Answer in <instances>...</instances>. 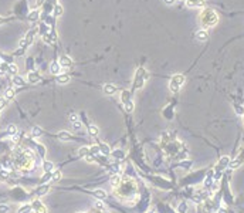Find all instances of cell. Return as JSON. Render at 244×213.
Listing matches in <instances>:
<instances>
[{"instance_id": "cell-1", "label": "cell", "mask_w": 244, "mask_h": 213, "mask_svg": "<svg viewBox=\"0 0 244 213\" xmlns=\"http://www.w3.org/2000/svg\"><path fill=\"white\" fill-rule=\"evenodd\" d=\"M217 22H219V14L213 9H204L200 13V24L203 30H206L207 27L216 26Z\"/></svg>"}, {"instance_id": "cell-2", "label": "cell", "mask_w": 244, "mask_h": 213, "mask_svg": "<svg viewBox=\"0 0 244 213\" xmlns=\"http://www.w3.org/2000/svg\"><path fill=\"white\" fill-rule=\"evenodd\" d=\"M148 78H149V74H148V71L143 68V67H139L135 72V78H134V85H132V91H135V90H141L143 87V84L148 81Z\"/></svg>"}, {"instance_id": "cell-3", "label": "cell", "mask_w": 244, "mask_h": 213, "mask_svg": "<svg viewBox=\"0 0 244 213\" xmlns=\"http://www.w3.org/2000/svg\"><path fill=\"white\" fill-rule=\"evenodd\" d=\"M184 84V75L183 74H175L172 78H170V82H169V90L172 91L173 94L179 93L182 85Z\"/></svg>"}, {"instance_id": "cell-4", "label": "cell", "mask_w": 244, "mask_h": 213, "mask_svg": "<svg viewBox=\"0 0 244 213\" xmlns=\"http://www.w3.org/2000/svg\"><path fill=\"white\" fill-rule=\"evenodd\" d=\"M37 30H38V28H31V30H28L27 34H26V37L20 41V51H19L17 54H22L23 51H24V49H26V47H28V46L31 44L33 38H34V36H36V33H37Z\"/></svg>"}, {"instance_id": "cell-5", "label": "cell", "mask_w": 244, "mask_h": 213, "mask_svg": "<svg viewBox=\"0 0 244 213\" xmlns=\"http://www.w3.org/2000/svg\"><path fill=\"white\" fill-rule=\"evenodd\" d=\"M31 209L36 213H47V208H46V206H44L40 200H34V202H33V205H31Z\"/></svg>"}, {"instance_id": "cell-6", "label": "cell", "mask_w": 244, "mask_h": 213, "mask_svg": "<svg viewBox=\"0 0 244 213\" xmlns=\"http://www.w3.org/2000/svg\"><path fill=\"white\" fill-rule=\"evenodd\" d=\"M27 80H28L30 84H36V82H38L40 80H41V75L38 74L37 71H31V72H28Z\"/></svg>"}, {"instance_id": "cell-7", "label": "cell", "mask_w": 244, "mask_h": 213, "mask_svg": "<svg viewBox=\"0 0 244 213\" xmlns=\"http://www.w3.org/2000/svg\"><path fill=\"white\" fill-rule=\"evenodd\" d=\"M58 63H60V66L61 67H65V68H67V67H71V66H72V60H71V57H68V55H61V57H60V61H58Z\"/></svg>"}, {"instance_id": "cell-8", "label": "cell", "mask_w": 244, "mask_h": 213, "mask_svg": "<svg viewBox=\"0 0 244 213\" xmlns=\"http://www.w3.org/2000/svg\"><path fill=\"white\" fill-rule=\"evenodd\" d=\"M184 1H186V4L189 7H203L206 4L204 0H184Z\"/></svg>"}, {"instance_id": "cell-9", "label": "cell", "mask_w": 244, "mask_h": 213, "mask_svg": "<svg viewBox=\"0 0 244 213\" xmlns=\"http://www.w3.org/2000/svg\"><path fill=\"white\" fill-rule=\"evenodd\" d=\"M60 71H61L60 63H58V61H53V63H51V66H50V72H51V74H54V75H58V74H60Z\"/></svg>"}, {"instance_id": "cell-10", "label": "cell", "mask_w": 244, "mask_h": 213, "mask_svg": "<svg viewBox=\"0 0 244 213\" xmlns=\"http://www.w3.org/2000/svg\"><path fill=\"white\" fill-rule=\"evenodd\" d=\"M116 91H118V88L115 87L114 84H105L104 85V93L107 94V95H114Z\"/></svg>"}, {"instance_id": "cell-11", "label": "cell", "mask_w": 244, "mask_h": 213, "mask_svg": "<svg viewBox=\"0 0 244 213\" xmlns=\"http://www.w3.org/2000/svg\"><path fill=\"white\" fill-rule=\"evenodd\" d=\"M196 38H197L199 41H206L207 38H209V34H207L206 30H199V31L196 33Z\"/></svg>"}, {"instance_id": "cell-12", "label": "cell", "mask_w": 244, "mask_h": 213, "mask_svg": "<svg viewBox=\"0 0 244 213\" xmlns=\"http://www.w3.org/2000/svg\"><path fill=\"white\" fill-rule=\"evenodd\" d=\"M92 195L95 197H98V200H104V199L107 197V192L102 191V189H97V191L92 192Z\"/></svg>"}, {"instance_id": "cell-13", "label": "cell", "mask_w": 244, "mask_h": 213, "mask_svg": "<svg viewBox=\"0 0 244 213\" xmlns=\"http://www.w3.org/2000/svg\"><path fill=\"white\" fill-rule=\"evenodd\" d=\"M13 84H16L17 87H23V85L26 84V81H24L23 77H20L19 74H16V75H13Z\"/></svg>"}, {"instance_id": "cell-14", "label": "cell", "mask_w": 244, "mask_h": 213, "mask_svg": "<svg viewBox=\"0 0 244 213\" xmlns=\"http://www.w3.org/2000/svg\"><path fill=\"white\" fill-rule=\"evenodd\" d=\"M14 95H16V91L13 90V88H7L4 91V98L7 99V101H10V99L14 98Z\"/></svg>"}, {"instance_id": "cell-15", "label": "cell", "mask_w": 244, "mask_h": 213, "mask_svg": "<svg viewBox=\"0 0 244 213\" xmlns=\"http://www.w3.org/2000/svg\"><path fill=\"white\" fill-rule=\"evenodd\" d=\"M38 17H40V11H38V10H33V11H30V13H28L27 19L30 20V22H37Z\"/></svg>"}, {"instance_id": "cell-16", "label": "cell", "mask_w": 244, "mask_h": 213, "mask_svg": "<svg viewBox=\"0 0 244 213\" xmlns=\"http://www.w3.org/2000/svg\"><path fill=\"white\" fill-rule=\"evenodd\" d=\"M57 81L60 82V84H67V82L70 81V75L68 74H58L57 75Z\"/></svg>"}, {"instance_id": "cell-17", "label": "cell", "mask_w": 244, "mask_h": 213, "mask_svg": "<svg viewBox=\"0 0 244 213\" xmlns=\"http://www.w3.org/2000/svg\"><path fill=\"white\" fill-rule=\"evenodd\" d=\"M63 11H64V9H63L60 4H57V3H55L54 9H53V16H54V17L61 16V14H63Z\"/></svg>"}, {"instance_id": "cell-18", "label": "cell", "mask_w": 244, "mask_h": 213, "mask_svg": "<svg viewBox=\"0 0 244 213\" xmlns=\"http://www.w3.org/2000/svg\"><path fill=\"white\" fill-rule=\"evenodd\" d=\"M43 169L46 170V172H53V170H54V165H53V162H50V161H44Z\"/></svg>"}, {"instance_id": "cell-19", "label": "cell", "mask_w": 244, "mask_h": 213, "mask_svg": "<svg viewBox=\"0 0 244 213\" xmlns=\"http://www.w3.org/2000/svg\"><path fill=\"white\" fill-rule=\"evenodd\" d=\"M49 189H50V186L49 185H43V186H40L37 191H36V195L37 196H41V195H46L47 192H49Z\"/></svg>"}, {"instance_id": "cell-20", "label": "cell", "mask_w": 244, "mask_h": 213, "mask_svg": "<svg viewBox=\"0 0 244 213\" xmlns=\"http://www.w3.org/2000/svg\"><path fill=\"white\" fill-rule=\"evenodd\" d=\"M31 135H33V138H38V137H41V135H43V129H41L40 126H33V129H31Z\"/></svg>"}, {"instance_id": "cell-21", "label": "cell", "mask_w": 244, "mask_h": 213, "mask_svg": "<svg viewBox=\"0 0 244 213\" xmlns=\"http://www.w3.org/2000/svg\"><path fill=\"white\" fill-rule=\"evenodd\" d=\"M132 94V91H122L121 93V99H122V102H128V101H131V95Z\"/></svg>"}, {"instance_id": "cell-22", "label": "cell", "mask_w": 244, "mask_h": 213, "mask_svg": "<svg viewBox=\"0 0 244 213\" xmlns=\"http://www.w3.org/2000/svg\"><path fill=\"white\" fill-rule=\"evenodd\" d=\"M7 72H10V74H13V75H16L17 72H19V67H17L16 64L10 63V64L7 66Z\"/></svg>"}, {"instance_id": "cell-23", "label": "cell", "mask_w": 244, "mask_h": 213, "mask_svg": "<svg viewBox=\"0 0 244 213\" xmlns=\"http://www.w3.org/2000/svg\"><path fill=\"white\" fill-rule=\"evenodd\" d=\"M88 153H90V149L87 146H82L78 149V158H85Z\"/></svg>"}, {"instance_id": "cell-24", "label": "cell", "mask_w": 244, "mask_h": 213, "mask_svg": "<svg viewBox=\"0 0 244 213\" xmlns=\"http://www.w3.org/2000/svg\"><path fill=\"white\" fill-rule=\"evenodd\" d=\"M121 182H122V178L119 175H114L111 178V185L112 186H119Z\"/></svg>"}, {"instance_id": "cell-25", "label": "cell", "mask_w": 244, "mask_h": 213, "mask_svg": "<svg viewBox=\"0 0 244 213\" xmlns=\"http://www.w3.org/2000/svg\"><path fill=\"white\" fill-rule=\"evenodd\" d=\"M98 126H95V125H90L88 126V134L91 135V137H97L98 135Z\"/></svg>"}, {"instance_id": "cell-26", "label": "cell", "mask_w": 244, "mask_h": 213, "mask_svg": "<svg viewBox=\"0 0 244 213\" xmlns=\"http://www.w3.org/2000/svg\"><path fill=\"white\" fill-rule=\"evenodd\" d=\"M57 137L60 138V139H63V141H67V139H71L70 132H65V131H61V132H58V135H57Z\"/></svg>"}, {"instance_id": "cell-27", "label": "cell", "mask_w": 244, "mask_h": 213, "mask_svg": "<svg viewBox=\"0 0 244 213\" xmlns=\"http://www.w3.org/2000/svg\"><path fill=\"white\" fill-rule=\"evenodd\" d=\"M99 152H102L104 155H109L111 151H109V146L107 143H101V145H99Z\"/></svg>"}, {"instance_id": "cell-28", "label": "cell", "mask_w": 244, "mask_h": 213, "mask_svg": "<svg viewBox=\"0 0 244 213\" xmlns=\"http://www.w3.org/2000/svg\"><path fill=\"white\" fill-rule=\"evenodd\" d=\"M124 107H125V109H126L128 112H132V111H134L135 104H134V101L131 99V101H128V102H124Z\"/></svg>"}, {"instance_id": "cell-29", "label": "cell", "mask_w": 244, "mask_h": 213, "mask_svg": "<svg viewBox=\"0 0 244 213\" xmlns=\"http://www.w3.org/2000/svg\"><path fill=\"white\" fill-rule=\"evenodd\" d=\"M51 179L54 180V182H58L61 179V172L60 170H53L51 172Z\"/></svg>"}, {"instance_id": "cell-30", "label": "cell", "mask_w": 244, "mask_h": 213, "mask_svg": "<svg viewBox=\"0 0 244 213\" xmlns=\"http://www.w3.org/2000/svg\"><path fill=\"white\" fill-rule=\"evenodd\" d=\"M6 132H7V135H11V137H13V135H16V134H17L16 125H9V126H7V131H6Z\"/></svg>"}, {"instance_id": "cell-31", "label": "cell", "mask_w": 244, "mask_h": 213, "mask_svg": "<svg viewBox=\"0 0 244 213\" xmlns=\"http://www.w3.org/2000/svg\"><path fill=\"white\" fill-rule=\"evenodd\" d=\"M30 212H31V205H24V206L19 209L17 213H30Z\"/></svg>"}, {"instance_id": "cell-32", "label": "cell", "mask_w": 244, "mask_h": 213, "mask_svg": "<svg viewBox=\"0 0 244 213\" xmlns=\"http://www.w3.org/2000/svg\"><path fill=\"white\" fill-rule=\"evenodd\" d=\"M219 164H220V166H222V168H224V166H227V165L230 164V158H228V156H223V158L220 159V162H219Z\"/></svg>"}, {"instance_id": "cell-33", "label": "cell", "mask_w": 244, "mask_h": 213, "mask_svg": "<svg viewBox=\"0 0 244 213\" xmlns=\"http://www.w3.org/2000/svg\"><path fill=\"white\" fill-rule=\"evenodd\" d=\"M186 210H187V205H186L184 202H182L179 206H178V212L179 213H186Z\"/></svg>"}, {"instance_id": "cell-34", "label": "cell", "mask_w": 244, "mask_h": 213, "mask_svg": "<svg viewBox=\"0 0 244 213\" xmlns=\"http://www.w3.org/2000/svg\"><path fill=\"white\" fill-rule=\"evenodd\" d=\"M90 149V153L91 155H97L98 152H99V145H92L91 148H88Z\"/></svg>"}, {"instance_id": "cell-35", "label": "cell", "mask_w": 244, "mask_h": 213, "mask_svg": "<svg viewBox=\"0 0 244 213\" xmlns=\"http://www.w3.org/2000/svg\"><path fill=\"white\" fill-rule=\"evenodd\" d=\"M95 208H97L98 210L104 212V210H105V205H104V203L101 202V200H97V202H95Z\"/></svg>"}, {"instance_id": "cell-36", "label": "cell", "mask_w": 244, "mask_h": 213, "mask_svg": "<svg viewBox=\"0 0 244 213\" xmlns=\"http://www.w3.org/2000/svg\"><path fill=\"white\" fill-rule=\"evenodd\" d=\"M72 128L75 129V131H80L82 128V124L80 122V121H75V122H72Z\"/></svg>"}, {"instance_id": "cell-37", "label": "cell", "mask_w": 244, "mask_h": 213, "mask_svg": "<svg viewBox=\"0 0 244 213\" xmlns=\"http://www.w3.org/2000/svg\"><path fill=\"white\" fill-rule=\"evenodd\" d=\"M6 105H7V99H6L4 97H0V111L4 108Z\"/></svg>"}, {"instance_id": "cell-38", "label": "cell", "mask_w": 244, "mask_h": 213, "mask_svg": "<svg viewBox=\"0 0 244 213\" xmlns=\"http://www.w3.org/2000/svg\"><path fill=\"white\" fill-rule=\"evenodd\" d=\"M10 210V208L7 205H0V213H7Z\"/></svg>"}, {"instance_id": "cell-39", "label": "cell", "mask_w": 244, "mask_h": 213, "mask_svg": "<svg viewBox=\"0 0 244 213\" xmlns=\"http://www.w3.org/2000/svg\"><path fill=\"white\" fill-rule=\"evenodd\" d=\"M239 166H240V162H239V161H237V159H236V161H233V162L230 164V168H233V169H236V168H239Z\"/></svg>"}, {"instance_id": "cell-40", "label": "cell", "mask_w": 244, "mask_h": 213, "mask_svg": "<svg viewBox=\"0 0 244 213\" xmlns=\"http://www.w3.org/2000/svg\"><path fill=\"white\" fill-rule=\"evenodd\" d=\"M70 121H71V122H75V121H78V117H77V114H71V115H70Z\"/></svg>"}, {"instance_id": "cell-41", "label": "cell", "mask_w": 244, "mask_h": 213, "mask_svg": "<svg viewBox=\"0 0 244 213\" xmlns=\"http://www.w3.org/2000/svg\"><path fill=\"white\" fill-rule=\"evenodd\" d=\"M44 1H46V0H36V6H37V7H40V6L44 4Z\"/></svg>"}, {"instance_id": "cell-42", "label": "cell", "mask_w": 244, "mask_h": 213, "mask_svg": "<svg viewBox=\"0 0 244 213\" xmlns=\"http://www.w3.org/2000/svg\"><path fill=\"white\" fill-rule=\"evenodd\" d=\"M165 1V4H173L175 3V0H163Z\"/></svg>"}, {"instance_id": "cell-43", "label": "cell", "mask_w": 244, "mask_h": 213, "mask_svg": "<svg viewBox=\"0 0 244 213\" xmlns=\"http://www.w3.org/2000/svg\"><path fill=\"white\" fill-rule=\"evenodd\" d=\"M219 213H227V210H226V209H220V210H219Z\"/></svg>"}, {"instance_id": "cell-44", "label": "cell", "mask_w": 244, "mask_h": 213, "mask_svg": "<svg viewBox=\"0 0 244 213\" xmlns=\"http://www.w3.org/2000/svg\"><path fill=\"white\" fill-rule=\"evenodd\" d=\"M4 22H6V19H3V17L0 16V24H1V23H4Z\"/></svg>"}, {"instance_id": "cell-45", "label": "cell", "mask_w": 244, "mask_h": 213, "mask_svg": "<svg viewBox=\"0 0 244 213\" xmlns=\"http://www.w3.org/2000/svg\"><path fill=\"white\" fill-rule=\"evenodd\" d=\"M104 213H109V212H105V210H104Z\"/></svg>"}, {"instance_id": "cell-46", "label": "cell", "mask_w": 244, "mask_h": 213, "mask_svg": "<svg viewBox=\"0 0 244 213\" xmlns=\"http://www.w3.org/2000/svg\"><path fill=\"white\" fill-rule=\"evenodd\" d=\"M77 213H84V212H77Z\"/></svg>"}, {"instance_id": "cell-47", "label": "cell", "mask_w": 244, "mask_h": 213, "mask_svg": "<svg viewBox=\"0 0 244 213\" xmlns=\"http://www.w3.org/2000/svg\"><path fill=\"white\" fill-rule=\"evenodd\" d=\"M180 1H184V0H180Z\"/></svg>"}]
</instances>
